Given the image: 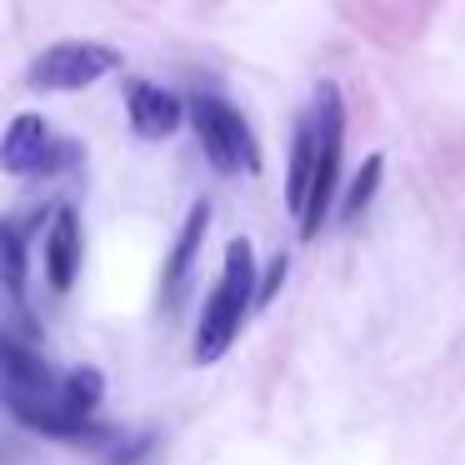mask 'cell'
Wrapping results in <instances>:
<instances>
[{
	"mask_svg": "<svg viewBox=\"0 0 465 465\" xmlns=\"http://www.w3.org/2000/svg\"><path fill=\"white\" fill-rule=\"evenodd\" d=\"M255 295H261V285H255L251 241H231V245H225L221 285H215L211 305H205V315H201V331H195V345H191L195 361L215 365L225 351H231L235 335H241V325H245V315L255 311Z\"/></svg>",
	"mask_w": 465,
	"mask_h": 465,
	"instance_id": "cell-1",
	"label": "cell"
},
{
	"mask_svg": "<svg viewBox=\"0 0 465 465\" xmlns=\"http://www.w3.org/2000/svg\"><path fill=\"white\" fill-rule=\"evenodd\" d=\"M315 125H321V161H315V181H311V201L301 211V241H315L331 215L335 185H341V151H345V105L335 85H321L315 95Z\"/></svg>",
	"mask_w": 465,
	"mask_h": 465,
	"instance_id": "cell-2",
	"label": "cell"
},
{
	"mask_svg": "<svg viewBox=\"0 0 465 465\" xmlns=\"http://www.w3.org/2000/svg\"><path fill=\"white\" fill-rule=\"evenodd\" d=\"M191 121H195V135H201V145H205V155H211L215 171H225V175H235V171L255 175V165H261V161H255L251 131H245V121H241V111H235V105H225L221 95L201 91L191 101Z\"/></svg>",
	"mask_w": 465,
	"mask_h": 465,
	"instance_id": "cell-3",
	"label": "cell"
},
{
	"mask_svg": "<svg viewBox=\"0 0 465 465\" xmlns=\"http://www.w3.org/2000/svg\"><path fill=\"white\" fill-rule=\"evenodd\" d=\"M115 65H121V51L101 41H55L31 65V85L35 91H81V85H95L101 75H111Z\"/></svg>",
	"mask_w": 465,
	"mask_h": 465,
	"instance_id": "cell-4",
	"label": "cell"
},
{
	"mask_svg": "<svg viewBox=\"0 0 465 465\" xmlns=\"http://www.w3.org/2000/svg\"><path fill=\"white\" fill-rule=\"evenodd\" d=\"M75 145H65L61 135L51 131V121L41 115H15L11 131H5V145H0V161L11 175H55L75 161Z\"/></svg>",
	"mask_w": 465,
	"mask_h": 465,
	"instance_id": "cell-5",
	"label": "cell"
},
{
	"mask_svg": "<svg viewBox=\"0 0 465 465\" xmlns=\"http://www.w3.org/2000/svg\"><path fill=\"white\" fill-rule=\"evenodd\" d=\"M125 111H131V125L145 135V141H165V135L181 125V101L171 91L151 81H131L125 85Z\"/></svg>",
	"mask_w": 465,
	"mask_h": 465,
	"instance_id": "cell-6",
	"label": "cell"
},
{
	"mask_svg": "<svg viewBox=\"0 0 465 465\" xmlns=\"http://www.w3.org/2000/svg\"><path fill=\"white\" fill-rule=\"evenodd\" d=\"M41 251H45V281H51V291H71L75 265H81V225H75L71 205H55Z\"/></svg>",
	"mask_w": 465,
	"mask_h": 465,
	"instance_id": "cell-7",
	"label": "cell"
},
{
	"mask_svg": "<svg viewBox=\"0 0 465 465\" xmlns=\"http://www.w3.org/2000/svg\"><path fill=\"white\" fill-rule=\"evenodd\" d=\"M205 231H211V205H205V201H195V205H191V215H185V225H181V235H175L171 265H165V305H175V301H181L185 275H191V261H195V251H201Z\"/></svg>",
	"mask_w": 465,
	"mask_h": 465,
	"instance_id": "cell-8",
	"label": "cell"
},
{
	"mask_svg": "<svg viewBox=\"0 0 465 465\" xmlns=\"http://www.w3.org/2000/svg\"><path fill=\"white\" fill-rule=\"evenodd\" d=\"M315 161H321V125H315V111L301 121L295 131V155H291V181H285V205L301 221L305 201H311V181H315Z\"/></svg>",
	"mask_w": 465,
	"mask_h": 465,
	"instance_id": "cell-9",
	"label": "cell"
},
{
	"mask_svg": "<svg viewBox=\"0 0 465 465\" xmlns=\"http://www.w3.org/2000/svg\"><path fill=\"white\" fill-rule=\"evenodd\" d=\"M5 385H11V395H51L45 361L25 351L15 335H5Z\"/></svg>",
	"mask_w": 465,
	"mask_h": 465,
	"instance_id": "cell-10",
	"label": "cell"
},
{
	"mask_svg": "<svg viewBox=\"0 0 465 465\" xmlns=\"http://www.w3.org/2000/svg\"><path fill=\"white\" fill-rule=\"evenodd\" d=\"M101 395H105V381H101V371H91V365H81V371H71V375H65V385L55 391V401H61V405H71L75 415H91L95 405H101Z\"/></svg>",
	"mask_w": 465,
	"mask_h": 465,
	"instance_id": "cell-11",
	"label": "cell"
},
{
	"mask_svg": "<svg viewBox=\"0 0 465 465\" xmlns=\"http://www.w3.org/2000/svg\"><path fill=\"white\" fill-rule=\"evenodd\" d=\"M0 245H5V291H11V301H21L25 295V231L11 221L0 231Z\"/></svg>",
	"mask_w": 465,
	"mask_h": 465,
	"instance_id": "cell-12",
	"label": "cell"
},
{
	"mask_svg": "<svg viewBox=\"0 0 465 465\" xmlns=\"http://www.w3.org/2000/svg\"><path fill=\"white\" fill-rule=\"evenodd\" d=\"M381 155H371V161L361 165V175L351 181V191H345V205H341V221H355V215L371 205V195H375V185H381Z\"/></svg>",
	"mask_w": 465,
	"mask_h": 465,
	"instance_id": "cell-13",
	"label": "cell"
}]
</instances>
